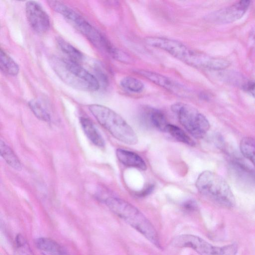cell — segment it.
Here are the masks:
<instances>
[{"instance_id":"cell-6","label":"cell","mask_w":255,"mask_h":255,"mask_svg":"<svg viewBox=\"0 0 255 255\" xmlns=\"http://www.w3.org/2000/svg\"><path fill=\"white\" fill-rule=\"evenodd\" d=\"M170 244L175 248H190L200 255H236L238 250L236 244L214 246L200 237L191 234L177 236L171 240Z\"/></svg>"},{"instance_id":"cell-7","label":"cell","mask_w":255,"mask_h":255,"mask_svg":"<svg viewBox=\"0 0 255 255\" xmlns=\"http://www.w3.org/2000/svg\"><path fill=\"white\" fill-rule=\"evenodd\" d=\"M171 108L180 124L194 137L202 138L209 130L210 124L208 120L193 107L178 102L173 104Z\"/></svg>"},{"instance_id":"cell-4","label":"cell","mask_w":255,"mask_h":255,"mask_svg":"<svg viewBox=\"0 0 255 255\" xmlns=\"http://www.w3.org/2000/svg\"><path fill=\"white\" fill-rule=\"evenodd\" d=\"M88 108L98 123L115 138L129 145L137 143L138 138L136 133L116 112L99 104H92Z\"/></svg>"},{"instance_id":"cell-5","label":"cell","mask_w":255,"mask_h":255,"mask_svg":"<svg viewBox=\"0 0 255 255\" xmlns=\"http://www.w3.org/2000/svg\"><path fill=\"white\" fill-rule=\"evenodd\" d=\"M196 186L204 196L223 207L232 208L235 204V199L226 181L220 175L206 170L198 176Z\"/></svg>"},{"instance_id":"cell-24","label":"cell","mask_w":255,"mask_h":255,"mask_svg":"<svg viewBox=\"0 0 255 255\" xmlns=\"http://www.w3.org/2000/svg\"><path fill=\"white\" fill-rule=\"evenodd\" d=\"M183 209L187 212H192L197 209L198 205L196 202L190 199L185 201L182 205Z\"/></svg>"},{"instance_id":"cell-18","label":"cell","mask_w":255,"mask_h":255,"mask_svg":"<svg viewBox=\"0 0 255 255\" xmlns=\"http://www.w3.org/2000/svg\"><path fill=\"white\" fill-rule=\"evenodd\" d=\"M240 147L243 155L255 166V139L250 137L243 138Z\"/></svg>"},{"instance_id":"cell-17","label":"cell","mask_w":255,"mask_h":255,"mask_svg":"<svg viewBox=\"0 0 255 255\" xmlns=\"http://www.w3.org/2000/svg\"><path fill=\"white\" fill-rule=\"evenodd\" d=\"M57 42L61 50L68 56V59L78 63L82 60L83 54L70 43L61 38Z\"/></svg>"},{"instance_id":"cell-22","label":"cell","mask_w":255,"mask_h":255,"mask_svg":"<svg viewBox=\"0 0 255 255\" xmlns=\"http://www.w3.org/2000/svg\"><path fill=\"white\" fill-rule=\"evenodd\" d=\"M28 105L31 111L38 119L46 122L50 121L49 114L37 101L31 100L29 102Z\"/></svg>"},{"instance_id":"cell-10","label":"cell","mask_w":255,"mask_h":255,"mask_svg":"<svg viewBox=\"0 0 255 255\" xmlns=\"http://www.w3.org/2000/svg\"><path fill=\"white\" fill-rule=\"evenodd\" d=\"M134 72L173 94L185 96L189 93L186 88L166 76L143 69H136Z\"/></svg>"},{"instance_id":"cell-21","label":"cell","mask_w":255,"mask_h":255,"mask_svg":"<svg viewBox=\"0 0 255 255\" xmlns=\"http://www.w3.org/2000/svg\"><path fill=\"white\" fill-rule=\"evenodd\" d=\"M14 255H34L27 240L21 234L15 237Z\"/></svg>"},{"instance_id":"cell-14","label":"cell","mask_w":255,"mask_h":255,"mask_svg":"<svg viewBox=\"0 0 255 255\" xmlns=\"http://www.w3.org/2000/svg\"><path fill=\"white\" fill-rule=\"evenodd\" d=\"M144 119L145 120L147 125L155 128L162 131H166V128L169 124L164 114L156 109H151L148 111Z\"/></svg>"},{"instance_id":"cell-2","label":"cell","mask_w":255,"mask_h":255,"mask_svg":"<svg viewBox=\"0 0 255 255\" xmlns=\"http://www.w3.org/2000/svg\"><path fill=\"white\" fill-rule=\"evenodd\" d=\"M104 202L115 215L139 232L156 248H161L158 235L152 223L136 207L115 197H108Z\"/></svg>"},{"instance_id":"cell-1","label":"cell","mask_w":255,"mask_h":255,"mask_svg":"<svg viewBox=\"0 0 255 255\" xmlns=\"http://www.w3.org/2000/svg\"><path fill=\"white\" fill-rule=\"evenodd\" d=\"M145 42L148 45L163 50L194 68L221 70L228 67L230 64L226 59L194 50L175 40L151 36L146 38Z\"/></svg>"},{"instance_id":"cell-19","label":"cell","mask_w":255,"mask_h":255,"mask_svg":"<svg viewBox=\"0 0 255 255\" xmlns=\"http://www.w3.org/2000/svg\"><path fill=\"white\" fill-rule=\"evenodd\" d=\"M178 141L190 146L195 144L194 141L190 137L184 130L178 127L171 124H168L166 131Z\"/></svg>"},{"instance_id":"cell-13","label":"cell","mask_w":255,"mask_h":255,"mask_svg":"<svg viewBox=\"0 0 255 255\" xmlns=\"http://www.w3.org/2000/svg\"><path fill=\"white\" fill-rule=\"evenodd\" d=\"M80 121L85 134L90 141L96 146H104V140L92 121L83 117L80 118Z\"/></svg>"},{"instance_id":"cell-20","label":"cell","mask_w":255,"mask_h":255,"mask_svg":"<svg viewBox=\"0 0 255 255\" xmlns=\"http://www.w3.org/2000/svg\"><path fill=\"white\" fill-rule=\"evenodd\" d=\"M120 85L126 90L134 93L141 92L144 88V84L141 81L131 76L123 78L120 81Z\"/></svg>"},{"instance_id":"cell-16","label":"cell","mask_w":255,"mask_h":255,"mask_svg":"<svg viewBox=\"0 0 255 255\" xmlns=\"http://www.w3.org/2000/svg\"><path fill=\"white\" fill-rule=\"evenodd\" d=\"M0 155L5 162L11 167L17 170L21 169L20 160L11 150L3 141L0 142Z\"/></svg>"},{"instance_id":"cell-3","label":"cell","mask_w":255,"mask_h":255,"mask_svg":"<svg viewBox=\"0 0 255 255\" xmlns=\"http://www.w3.org/2000/svg\"><path fill=\"white\" fill-rule=\"evenodd\" d=\"M53 69L66 84L76 89L86 91H96L100 88L98 79L78 63L69 59L53 57Z\"/></svg>"},{"instance_id":"cell-9","label":"cell","mask_w":255,"mask_h":255,"mask_svg":"<svg viewBox=\"0 0 255 255\" xmlns=\"http://www.w3.org/2000/svg\"><path fill=\"white\" fill-rule=\"evenodd\" d=\"M25 14L27 21L36 33L43 34L50 26L48 15L42 7L35 1H28L25 3Z\"/></svg>"},{"instance_id":"cell-8","label":"cell","mask_w":255,"mask_h":255,"mask_svg":"<svg viewBox=\"0 0 255 255\" xmlns=\"http://www.w3.org/2000/svg\"><path fill=\"white\" fill-rule=\"evenodd\" d=\"M251 1L248 0L238 1L233 4L211 13L207 16L211 22L226 24L240 19L248 9Z\"/></svg>"},{"instance_id":"cell-23","label":"cell","mask_w":255,"mask_h":255,"mask_svg":"<svg viewBox=\"0 0 255 255\" xmlns=\"http://www.w3.org/2000/svg\"><path fill=\"white\" fill-rule=\"evenodd\" d=\"M241 87L255 98V80H248L243 82Z\"/></svg>"},{"instance_id":"cell-25","label":"cell","mask_w":255,"mask_h":255,"mask_svg":"<svg viewBox=\"0 0 255 255\" xmlns=\"http://www.w3.org/2000/svg\"><path fill=\"white\" fill-rule=\"evenodd\" d=\"M154 185L153 184H149L145 189L142 191L136 193V195L139 197H145L150 194L154 190Z\"/></svg>"},{"instance_id":"cell-11","label":"cell","mask_w":255,"mask_h":255,"mask_svg":"<svg viewBox=\"0 0 255 255\" xmlns=\"http://www.w3.org/2000/svg\"><path fill=\"white\" fill-rule=\"evenodd\" d=\"M116 153L118 160L125 166L134 167L141 170L146 169L145 162L137 153L122 148H118Z\"/></svg>"},{"instance_id":"cell-12","label":"cell","mask_w":255,"mask_h":255,"mask_svg":"<svg viewBox=\"0 0 255 255\" xmlns=\"http://www.w3.org/2000/svg\"><path fill=\"white\" fill-rule=\"evenodd\" d=\"M35 245L38 249L50 255H65L63 247L54 240L45 237L35 239Z\"/></svg>"},{"instance_id":"cell-15","label":"cell","mask_w":255,"mask_h":255,"mask_svg":"<svg viewBox=\"0 0 255 255\" xmlns=\"http://www.w3.org/2000/svg\"><path fill=\"white\" fill-rule=\"evenodd\" d=\"M0 68L4 73L11 76H16L19 72L17 63L1 48L0 51Z\"/></svg>"}]
</instances>
